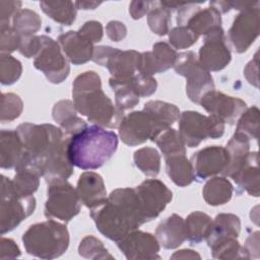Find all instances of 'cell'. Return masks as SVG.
<instances>
[{
  "label": "cell",
  "instance_id": "f1b7e54d",
  "mask_svg": "<svg viewBox=\"0 0 260 260\" xmlns=\"http://www.w3.org/2000/svg\"><path fill=\"white\" fill-rule=\"evenodd\" d=\"M234 192L232 183L225 177H213L209 179L202 190L205 202L211 206H218L228 203Z\"/></svg>",
  "mask_w": 260,
  "mask_h": 260
},
{
  "label": "cell",
  "instance_id": "680465c9",
  "mask_svg": "<svg viewBox=\"0 0 260 260\" xmlns=\"http://www.w3.org/2000/svg\"><path fill=\"white\" fill-rule=\"evenodd\" d=\"M76 9H95L99 5L102 4V2H93V1H76L74 2Z\"/></svg>",
  "mask_w": 260,
  "mask_h": 260
},
{
  "label": "cell",
  "instance_id": "7c38bea8",
  "mask_svg": "<svg viewBox=\"0 0 260 260\" xmlns=\"http://www.w3.org/2000/svg\"><path fill=\"white\" fill-rule=\"evenodd\" d=\"M42 37V48L35 57L34 66L55 84L63 82L69 75L70 66L59 43L48 36Z\"/></svg>",
  "mask_w": 260,
  "mask_h": 260
},
{
  "label": "cell",
  "instance_id": "ac0fdd59",
  "mask_svg": "<svg viewBox=\"0 0 260 260\" xmlns=\"http://www.w3.org/2000/svg\"><path fill=\"white\" fill-rule=\"evenodd\" d=\"M190 161L195 179L202 181L217 174H222L229 162V154L225 147L212 145L193 153Z\"/></svg>",
  "mask_w": 260,
  "mask_h": 260
},
{
  "label": "cell",
  "instance_id": "52a82bcc",
  "mask_svg": "<svg viewBox=\"0 0 260 260\" xmlns=\"http://www.w3.org/2000/svg\"><path fill=\"white\" fill-rule=\"evenodd\" d=\"M174 70L186 78V93L189 100L195 104H199L207 92L214 89L210 72L199 64L196 54L192 51L178 54Z\"/></svg>",
  "mask_w": 260,
  "mask_h": 260
},
{
  "label": "cell",
  "instance_id": "bcb514c9",
  "mask_svg": "<svg viewBox=\"0 0 260 260\" xmlns=\"http://www.w3.org/2000/svg\"><path fill=\"white\" fill-rule=\"evenodd\" d=\"M21 36L11 25H0V51L9 54L19 49Z\"/></svg>",
  "mask_w": 260,
  "mask_h": 260
},
{
  "label": "cell",
  "instance_id": "4316f807",
  "mask_svg": "<svg viewBox=\"0 0 260 260\" xmlns=\"http://www.w3.org/2000/svg\"><path fill=\"white\" fill-rule=\"evenodd\" d=\"M225 149L229 154V162L222 175L232 178L246 161L250 153V139L239 132H235L226 143Z\"/></svg>",
  "mask_w": 260,
  "mask_h": 260
},
{
  "label": "cell",
  "instance_id": "9c48e42d",
  "mask_svg": "<svg viewBox=\"0 0 260 260\" xmlns=\"http://www.w3.org/2000/svg\"><path fill=\"white\" fill-rule=\"evenodd\" d=\"M36 198L20 197L13 192L11 180L1 176L0 232L2 235L15 229L23 219L34 213Z\"/></svg>",
  "mask_w": 260,
  "mask_h": 260
},
{
  "label": "cell",
  "instance_id": "f907efd6",
  "mask_svg": "<svg viewBox=\"0 0 260 260\" xmlns=\"http://www.w3.org/2000/svg\"><path fill=\"white\" fill-rule=\"evenodd\" d=\"M20 7V1H0V25H11L10 22Z\"/></svg>",
  "mask_w": 260,
  "mask_h": 260
},
{
  "label": "cell",
  "instance_id": "ee69618b",
  "mask_svg": "<svg viewBox=\"0 0 260 260\" xmlns=\"http://www.w3.org/2000/svg\"><path fill=\"white\" fill-rule=\"evenodd\" d=\"M23 110V103L19 95L12 92L1 94L0 121L2 123L11 122L17 119Z\"/></svg>",
  "mask_w": 260,
  "mask_h": 260
},
{
  "label": "cell",
  "instance_id": "c3c4849f",
  "mask_svg": "<svg viewBox=\"0 0 260 260\" xmlns=\"http://www.w3.org/2000/svg\"><path fill=\"white\" fill-rule=\"evenodd\" d=\"M42 48L41 36H21V42L19 46V53L26 58H32L38 55Z\"/></svg>",
  "mask_w": 260,
  "mask_h": 260
},
{
  "label": "cell",
  "instance_id": "f35d334b",
  "mask_svg": "<svg viewBox=\"0 0 260 260\" xmlns=\"http://www.w3.org/2000/svg\"><path fill=\"white\" fill-rule=\"evenodd\" d=\"M209 248L211 249L212 257L216 259H249L248 253L246 252L244 246H241L236 238L218 242Z\"/></svg>",
  "mask_w": 260,
  "mask_h": 260
},
{
  "label": "cell",
  "instance_id": "60d3db41",
  "mask_svg": "<svg viewBox=\"0 0 260 260\" xmlns=\"http://www.w3.org/2000/svg\"><path fill=\"white\" fill-rule=\"evenodd\" d=\"M259 109L253 106L246 109L238 119L236 132L246 135L249 139H257L259 134Z\"/></svg>",
  "mask_w": 260,
  "mask_h": 260
},
{
  "label": "cell",
  "instance_id": "ba28073f",
  "mask_svg": "<svg viewBox=\"0 0 260 260\" xmlns=\"http://www.w3.org/2000/svg\"><path fill=\"white\" fill-rule=\"evenodd\" d=\"M45 215L69 221L80 211V200L76 189L66 179H53L48 181Z\"/></svg>",
  "mask_w": 260,
  "mask_h": 260
},
{
  "label": "cell",
  "instance_id": "b9f144b4",
  "mask_svg": "<svg viewBox=\"0 0 260 260\" xmlns=\"http://www.w3.org/2000/svg\"><path fill=\"white\" fill-rule=\"evenodd\" d=\"M78 254L87 259H114L102 241L93 236L84 237L78 246Z\"/></svg>",
  "mask_w": 260,
  "mask_h": 260
},
{
  "label": "cell",
  "instance_id": "83f0119b",
  "mask_svg": "<svg viewBox=\"0 0 260 260\" xmlns=\"http://www.w3.org/2000/svg\"><path fill=\"white\" fill-rule=\"evenodd\" d=\"M198 37L205 36L216 26H221V16L219 11L213 6L200 8L199 6L192 12L185 25Z\"/></svg>",
  "mask_w": 260,
  "mask_h": 260
},
{
  "label": "cell",
  "instance_id": "1f68e13d",
  "mask_svg": "<svg viewBox=\"0 0 260 260\" xmlns=\"http://www.w3.org/2000/svg\"><path fill=\"white\" fill-rule=\"evenodd\" d=\"M211 217L202 211H193L185 219L187 240L192 244H199L205 240L210 224Z\"/></svg>",
  "mask_w": 260,
  "mask_h": 260
},
{
  "label": "cell",
  "instance_id": "7a4b0ae2",
  "mask_svg": "<svg viewBox=\"0 0 260 260\" xmlns=\"http://www.w3.org/2000/svg\"><path fill=\"white\" fill-rule=\"evenodd\" d=\"M90 216L99 232L115 242L146 222L134 188L115 189L103 204L90 209Z\"/></svg>",
  "mask_w": 260,
  "mask_h": 260
},
{
  "label": "cell",
  "instance_id": "cb8c5ba5",
  "mask_svg": "<svg viewBox=\"0 0 260 260\" xmlns=\"http://www.w3.org/2000/svg\"><path fill=\"white\" fill-rule=\"evenodd\" d=\"M76 112L74 103L69 100L59 101L53 107V119L60 125V128L67 137L73 136L87 126L82 119L77 117Z\"/></svg>",
  "mask_w": 260,
  "mask_h": 260
},
{
  "label": "cell",
  "instance_id": "7dc6e473",
  "mask_svg": "<svg viewBox=\"0 0 260 260\" xmlns=\"http://www.w3.org/2000/svg\"><path fill=\"white\" fill-rule=\"evenodd\" d=\"M131 83L139 96H149L155 92L157 87V82L152 76L140 72L131 78Z\"/></svg>",
  "mask_w": 260,
  "mask_h": 260
},
{
  "label": "cell",
  "instance_id": "30bf717a",
  "mask_svg": "<svg viewBox=\"0 0 260 260\" xmlns=\"http://www.w3.org/2000/svg\"><path fill=\"white\" fill-rule=\"evenodd\" d=\"M118 128L121 140L129 146H136L147 140L154 141L161 131L168 129L144 110L124 116Z\"/></svg>",
  "mask_w": 260,
  "mask_h": 260
},
{
  "label": "cell",
  "instance_id": "7bdbcfd3",
  "mask_svg": "<svg viewBox=\"0 0 260 260\" xmlns=\"http://www.w3.org/2000/svg\"><path fill=\"white\" fill-rule=\"evenodd\" d=\"M22 73V66L19 60L9 54L0 56V81L3 85L15 83Z\"/></svg>",
  "mask_w": 260,
  "mask_h": 260
},
{
  "label": "cell",
  "instance_id": "f546056e",
  "mask_svg": "<svg viewBox=\"0 0 260 260\" xmlns=\"http://www.w3.org/2000/svg\"><path fill=\"white\" fill-rule=\"evenodd\" d=\"M166 171L170 179L179 187H186L194 180V171L186 154H178L165 158Z\"/></svg>",
  "mask_w": 260,
  "mask_h": 260
},
{
  "label": "cell",
  "instance_id": "6f0895ef",
  "mask_svg": "<svg viewBox=\"0 0 260 260\" xmlns=\"http://www.w3.org/2000/svg\"><path fill=\"white\" fill-rule=\"evenodd\" d=\"M172 259H200V255L198 253H196L193 250H188V249H184V250H180L177 251L174 255H172L171 257Z\"/></svg>",
  "mask_w": 260,
  "mask_h": 260
},
{
  "label": "cell",
  "instance_id": "681fc988",
  "mask_svg": "<svg viewBox=\"0 0 260 260\" xmlns=\"http://www.w3.org/2000/svg\"><path fill=\"white\" fill-rule=\"evenodd\" d=\"M78 32L90 41L92 44L100 42L103 39L104 30H103V25L100 21L95 20H89L86 21L79 29Z\"/></svg>",
  "mask_w": 260,
  "mask_h": 260
},
{
  "label": "cell",
  "instance_id": "d4e9b609",
  "mask_svg": "<svg viewBox=\"0 0 260 260\" xmlns=\"http://www.w3.org/2000/svg\"><path fill=\"white\" fill-rule=\"evenodd\" d=\"M24 155V147L16 130H1L0 166L2 169L15 168Z\"/></svg>",
  "mask_w": 260,
  "mask_h": 260
},
{
  "label": "cell",
  "instance_id": "74e56055",
  "mask_svg": "<svg viewBox=\"0 0 260 260\" xmlns=\"http://www.w3.org/2000/svg\"><path fill=\"white\" fill-rule=\"evenodd\" d=\"M42 25V19L37 12L29 9H20L11 20V26L20 36L35 35Z\"/></svg>",
  "mask_w": 260,
  "mask_h": 260
},
{
  "label": "cell",
  "instance_id": "2e32d148",
  "mask_svg": "<svg viewBox=\"0 0 260 260\" xmlns=\"http://www.w3.org/2000/svg\"><path fill=\"white\" fill-rule=\"evenodd\" d=\"M118 248L129 260H153L158 256L159 243L150 233L135 230L117 242Z\"/></svg>",
  "mask_w": 260,
  "mask_h": 260
},
{
  "label": "cell",
  "instance_id": "816d5d0a",
  "mask_svg": "<svg viewBox=\"0 0 260 260\" xmlns=\"http://www.w3.org/2000/svg\"><path fill=\"white\" fill-rule=\"evenodd\" d=\"M106 32L109 39L113 42H120L126 37L127 28L123 22L118 20H112L108 22L106 26Z\"/></svg>",
  "mask_w": 260,
  "mask_h": 260
},
{
  "label": "cell",
  "instance_id": "4fadbf2b",
  "mask_svg": "<svg viewBox=\"0 0 260 260\" xmlns=\"http://www.w3.org/2000/svg\"><path fill=\"white\" fill-rule=\"evenodd\" d=\"M231 60L232 55L226 44L224 30L221 26H216L204 36V43L198 53V62L210 72L224 69Z\"/></svg>",
  "mask_w": 260,
  "mask_h": 260
},
{
  "label": "cell",
  "instance_id": "7402d4cb",
  "mask_svg": "<svg viewBox=\"0 0 260 260\" xmlns=\"http://www.w3.org/2000/svg\"><path fill=\"white\" fill-rule=\"evenodd\" d=\"M158 243L165 249H176L187 240L185 220L174 213L164 219L155 230Z\"/></svg>",
  "mask_w": 260,
  "mask_h": 260
},
{
  "label": "cell",
  "instance_id": "f6af8a7d",
  "mask_svg": "<svg viewBox=\"0 0 260 260\" xmlns=\"http://www.w3.org/2000/svg\"><path fill=\"white\" fill-rule=\"evenodd\" d=\"M198 38L199 37L195 35L187 26H176L169 31L170 44L175 49H179V50L187 49L191 47L197 42Z\"/></svg>",
  "mask_w": 260,
  "mask_h": 260
},
{
  "label": "cell",
  "instance_id": "603a6c76",
  "mask_svg": "<svg viewBox=\"0 0 260 260\" xmlns=\"http://www.w3.org/2000/svg\"><path fill=\"white\" fill-rule=\"evenodd\" d=\"M241 232V220L233 213H219L211 221L205 238L208 247L226 239L238 238Z\"/></svg>",
  "mask_w": 260,
  "mask_h": 260
},
{
  "label": "cell",
  "instance_id": "5b68a950",
  "mask_svg": "<svg viewBox=\"0 0 260 260\" xmlns=\"http://www.w3.org/2000/svg\"><path fill=\"white\" fill-rule=\"evenodd\" d=\"M27 254L41 259H55L69 246V233L65 224L52 218L31 224L22 236Z\"/></svg>",
  "mask_w": 260,
  "mask_h": 260
},
{
  "label": "cell",
  "instance_id": "d6a6232c",
  "mask_svg": "<svg viewBox=\"0 0 260 260\" xmlns=\"http://www.w3.org/2000/svg\"><path fill=\"white\" fill-rule=\"evenodd\" d=\"M109 84L115 93V103L119 110L125 111L132 109L139 103L140 96L136 93L131 79L118 80L111 77Z\"/></svg>",
  "mask_w": 260,
  "mask_h": 260
},
{
  "label": "cell",
  "instance_id": "9f6ffc18",
  "mask_svg": "<svg viewBox=\"0 0 260 260\" xmlns=\"http://www.w3.org/2000/svg\"><path fill=\"white\" fill-rule=\"evenodd\" d=\"M246 252L248 253L249 259L253 257V253L256 254V257L258 258V252H259V232H255L254 234L250 235V237L246 241V245L244 246Z\"/></svg>",
  "mask_w": 260,
  "mask_h": 260
},
{
  "label": "cell",
  "instance_id": "277c9868",
  "mask_svg": "<svg viewBox=\"0 0 260 260\" xmlns=\"http://www.w3.org/2000/svg\"><path fill=\"white\" fill-rule=\"evenodd\" d=\"M117 147L118 137L114 131L91 125L69 138L67 154L73 166L82 170H95L113 156Z\"/></svg>",
  "mask_w": 260,
  "mask_h": 260
},
{
  "label": "cell",
  "instance_id": "3957f363",
  "mask_svg": "<svg viewBox=\"0 0 260 260\" xmlns=\"http://www.w3.org/2000/svg\"><path fill=\"white\" fill-rule=\"evenodd\" d=\"M100 75L94 71L79 74L72 84V96L75 109L89 122L101 127H119L123 111L114 106L103 91Z\"/></svg>",
  "mask_w": 260,
  "mask_h": 260
},
{
  "label": "cell",
  "instance_id": "ab89813d",
  "mask_svg": "<svg viewBox=\"0 0 260 260\" xmlns=\"http://www.w3.org/2000/svg\"><path fill=\"white\" fill-rule=\"evenodd\" d=\"M171 19V11L161 6L159 2L155 3L147 15L148 26L151 31L157 36H165L169 34Z\"/></svg>",
  "mask_w": 260,
  "mask_h": 260
},
{
  "label": "cell",
  "instance_id": "8fae6325",
  "mask_svg": "<svg viewBox=\"0 0 260 260\" xmlns=\"http://www.w3.org/2000/svg\"><path fill=\"white\" fill-rule=\"evenodd\" d=\"M259 2L257 1L241 10L235 17L225 37L226 42L230 43L235 52L244 53L255 42L259 36Z\"/></svg>",
  "mask_w": 260,
  "mask_h": 260
},
{
  "label": "cell",
  "instance_id": "db71d44e",
  "mask_svg": "<svg viewBox=\"0 0 260 260\" xmlns=\"http://www.w3.org/2000/svg\"><path fill=\"white\" fill-rule=\"evenodd\" d=\"M20 255V250L11 239L2 238L0 241V259L16 258Z\"/></svg>",
  "mask_w": 260,
  "mask_h": 260
},
{
  "label": "cell",
  "instance_id": "8d00e7d4",
  "mask_svg": "<svg viewBox=\"0 0 260 260\" xmlns=\"http://www.w3.org/2000/svg\"><path fill=\"white\" fill-rule=\"evenodd\" d=\"M143 110L168 128L179 120L181 114L177 106L162 101H149L144 105Z\"/></svg>",
  "mask_w": 260,
  "mask_h": 260
},
{
  "label": "cell",
  "instance_id": "11a10c76",
  "mask_svg": "<svg viewBox=\"0 0 260 260\" xmlns=\"http://www.w3.org/2000/svg\"><path fill=\"white\" fill-rule=\"evenodd\" d=\"M258 53L255 54L254 59L251 60L245 67L244 74L250 84L258 87Z\"/></svg>",
  "mask_w": 260,
  "mask_h": 260
},
{
  "label": "cell",
  "instance_id": "5bb4252c",
  "mask_svg": "<svg viewBox=\"0 0 260 260\" xmlns=\"http://www.w3.org/2000/svg\"><path fill=\"white\" fill-rule=\"evenodd\" d=\"M146 221L157 217L173 198L172 191L157 179H148L134 188Z\"/></svg>",
  "mask_w": 260,
  "mask_h": 260
},
{
  "label": "cell",
  "instance_id": "e575fe53",
  "mask_svg": "<svg viewBox=\"0 0 260 260\" xmlns=\"http://www.w3.org/2000/svg\"><path fill=\"white\" fill-rule=\"evenodd\" d=\"M154 142L159 147L165 158L178 154H186V146L179 132L171 127L161 131Z\"/></svg>",
  "mask_w": 260,
  "mask_h": 260
},
{
  "label": "cell",
  "instance_id": "6da1fadb",
  "mask_svg": "<svg viewBox=\"0 0 260 260\" xmlns=\"http://www.w3.org/2000/svg\"><path fill=\"white\" fill-rule=\"evenodd\" d=\"M16 131L24 147V155L14 168L15 171L28 169L44 177L46 182L53 179H68L73 174V165L67 154L69 138L61 128L52 124H20Z\"/></svg>",
  "mask_w": 260,
  "mask_h": 260
},
{
  "label": "cell",
  "instance_id": "e0dca14e",
  "mask_svg": "<svg viewBox=\"0 0 260 260\" xmlns=\"http://www.w3.org/2000/svg\"><path fill=\"white\" fill-rule=\"evenodd\" d=\"M140 58L141 53L137 51H122L109 46L103 55L102 66L108 68L112 78L128 80L139 72Z\"/></svg>",
  "mask_w": 260,
  "mask_h": 260
},
{
  "label": "cell",
  "instance_id": "f5cc1de1",
  "mask_svg": "<svg viewBox=\"0 0 260 260\" xmlns=\"http://www.w3.org/2000/svg\"><path fill=\"white\" fill-rule=\"evenodd\" d=\"M153 1H132L129 5V13L133 19L143 17L155 5Z\"/></svg>",
  "mask_w": 260,
  "mask_h": 260
},
{
  "label": "cell",
  "instance_id": "d6986e66",
  "mask_svg": "<svg viewBox=\"0 0 260 260\" xmlns=\"http://www.w3.org/2000/svg\"><path fill=\"white\" fill-rule=\"evenodd\" d=\"M178 53L165 42H157L152 46V51L141 53L139 72L152 76L174 67Z\"/></svg>",
  "mask_w": 260,
  "mask_h": 260
},
{
  "label": "cell",
  "instance_id": "44dd1931",
  "mask_svg": "<svg viewBox=\"0 0 260 260\" xmlns=\"http://www.w3.org/2000/svg\"><path fill=\"white\" fill-rule=\"evenodd\" d=\"M76 192L80 202L89 209L100 206L107 199L104 180L94 172H84L79 176Z\"/></svg>",
  "mask_w": 260,
  "mask_h": 260
},
{
  "label": "cell",
  "instance_id": "836d02e7",
  "mask_svg": "<svg viewBox=\"0 0 260 260\" xmlns=\"http://www.w3.org/2000/svg\"><path fill=\"white\" fill-rule=\"evenodd\" d=\"M135 166L146 176L155 177L160 171V155L158 151L149 146L139 148L133 155Z\"/></svg>",
  "mask_w": 260,
  "mask_h": 260
},
{
  "label": "cell",
  "instance_id": "8992f818",
  "mask_svg": "<svg viewBox=\"0 0 260 260\" xmlns=\"http://www.w3.org/2000/svg\"><path fill=\"white\" fill-rule=\"evenodd\" d=\"M178 132L185 146L192 148L207 138L221 137L224 132V122L212 115L205 116L199 112L185 111L180 114Z\"/></svg>",
  "mask_w": 260,
  "mask_h": 260
},
{
  "label": "cell",
  "instance_id": "9a60e30c",
  "mask_svg": "<svg viewBox=\"0 0 260 260\" xmlns=\"http://www.w3.org/2000/svg\"><path fill=\"white\" fill-rule=\"evenodd\" d=\"M199 104L209 115L215 116L231 125L235 124L247 109V105L243 100L226 95L215 89L207 92Z\"/></svg>",
  "mask_w": 260,
  "mask_h": 260
},
{
  "label": "cell",
  "instance_id": "ffe728a7",
  "mask_svg": "<svg viewBox=\"0 0 260 260\" xmlns=\"http://www.w3.org/2000/svg\"><path fill=\"white\" fill-rule=\"evenodd\" d=\"M58 43L68 61L73 65H81L92 60L93 44L78 31L69 30L60 35Z\"/></svg>",
  "mask_w": 260,
  "mask_h": 260
},
{
  "label": "cell",
  "instance_id": "d590c367",
  "mask_svg": "<svg viewBox=\"0 0 260 260\" xmlns=\"http://www.w3.org/2000/svg\"><path fill=\"white\" fill-rule=\"evenodd\" d=\"M16 174L11 180L13 192L20 197L34 196L40 185V175L28 169L15 171Z\"/></svg>",
  "mask_w": 260,
  "mask_h": 260
},
{
  "label": "cell",
  "instance_id": "4dcf8cb0",
  "mask_svg": "<svg viewBox=\"0 0 260 260\" xmlns=\"http://www.w3.org/2000/svg\"><path fill=\"white\" fill-rule=\"evenodd\" d=\"M40 6L54 21L69 26L76 18V7L72 1H42Z\"/></svg>",
  "mask_w": 260,
  "mask_h": 260
},
{
  "label": "cell",
  "instance_id": "484cf974",
  "mask_svg": "<svg viewBox=\"0 0 260 260\" xmlns=\"http://www.w3.org/2000/svg\"><path fill=\"white\" fill-rule=\"evenodd\" d=\"M241 191H246L249 195L259 196V167H258V152H250L246 161L239 169V171L232 177Z\"/></svg>",
  "mask_w": 260,
  "mask_h": 260
}]
</instances>
